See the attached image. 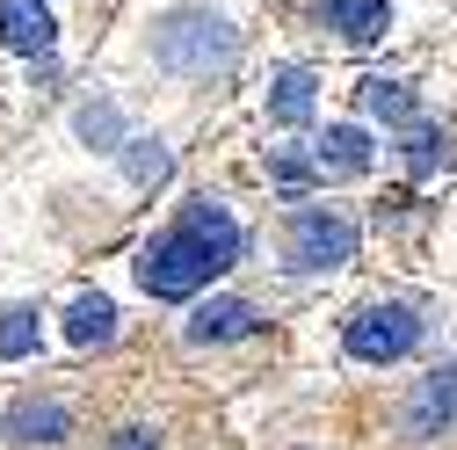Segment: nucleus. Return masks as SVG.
<instances>
[{
  "label": "nucleus",
  "instance_id": "7",
  "mask_svg": "<svg viewBox=\"0 0 457 450\" xmlns=\"http://www.w3.org/2000/svg\"><path fill=\"white\" fill-rule=\"evenodd\" d=\"M312 160H320V182H349V175H370V131L363 124H327L312 138Z\"/></svg>",
  "mask_w": 457,
  "mask_h": 450
},
{
  "label": "nucleus",
  "instance_id": "13",
  "mask_svg": "<svg viewBox=\"0 0 457 450\" xmlns=\"http://www.w3.org/2000/svg\"><path fill=\"white\" fill-rule=\"evenodd\" d=\"M269 117H276V124H305V117H312V73H305V66H283V73H276Z\"/></svg>",
  "mask_w": 457,
  "mask_h": 450
},
{
  "label": "nucleus",
  "instance_id": "11",
  "mask_svg": "<svg viewBox=\"0 0 457 450\" xmlns=\"http://www.w3.org/2000/svg\"><path fill=\"white\" fill-rule=\"evenodd\" d=\"M450 160H457V124H407V175L414 182H428Z\"/></svg>",
  "mask_w": 457,
  "mask_h": 450
},
{
  "label": "nucleus",
  "instance_id": "8",
  "mask_svg": "<svg viewBox=\"0 0 457 450\" xmlns=\"http://www.w3.org/2000/svg\"><path fill=\"white\" fill-rule=\"evenodd\" d=\"M0 37H8L22 59H51V44H59V22H51L44 0H0Z\"/></svg>",
  "mask_w": 457,
  "mask_h": 450
},
{
  "label": "nucleus",
  "instance_id": "17",
  "mask_svg": "<svg viewBox=\"0 0 457 450\" xmlns=\"http://www.w3.org/2000/svg\"><path fill=\"white\" fill-rule=\"evenodd\" d=\"M102 450H167V436H160L153 421H124L117 436H109V443H102Z\"/></svg>",
  "mask_w": 457,
  "mask_h": 450
},
{
  "label": "nucleus",
  "instance_id": "16",
  "mask_svg": "<svg viewBox=\"0 0 457 450\" xmlns=\"http://www.w3.org/2000/svg\"><path fill=\"white\" fill-rule=\"evenodd\" d=\"M80 138H87L95 153H117V146H124V117H117V102H87V109H80Z\"/></svg>",
  "mask_w": 457,
  "mask_h": 450
},
{
  "label": "nucleus",
  "instance_id": "2",
  "mask_svg": "<svg viewBox=\"0 0 457 450\" xmlns=\"http://www.w3.org/2000/svg\"><path fill=\"white\" fill-rule=\"evenodd\" d=\"M436 327H443V305L436 298H363L349 320H341V349H349V363L363 371H392V363H407L436 342Z\"/></svg>",
  "mask_w": 457,
  "mask_h": 450
},
{
  "label": "nucleus",
  "instance_id": "15",
  "mask_svg": "<svg viewBox=\"0 0 457 450\" xmlns=\"http://www.w3.org/2000/svg\"><path fill=\"white\" fill-rule=\"evenodd\" d=\"M117 153H124V175H131L138 189H153V182L167 175V146H160V138H124Z\"/></svg>",
  "mask_w": 457,
  "mask_h": 450
},
{
  "label": "nucleus",
  "instance_id": "14",
  "mask_svg": "<svg viewBox=\"0 0 457 450\" xmlns=\"http://www.w3.org/2000/svg\"><path fill=\"white\" fill-rule=\"evenodd\" d=\"M37 305H8V312H0V363H15V356H29L37 349Z\"/></svg>",
  "mask_w": 457,
  "mask_h": 450
},
{
  "label": "nucleus",
  "instance_id": "3",
  "mask_svg": "<svg viewBox=\"0 0 457 450\" xmlns=\"http://www.w3.org/2000/svg\"><path fill=\"white\" fill-rule=\"evenodd\" d=\"M356 240H363V225L341 211V204H305V196H291V211L276 218V254H283L291 276L349 269V262H356Z\"/></svg>",
  "mask_w": 457,
  "mask_h": 450
},
{
  "label": "nucleus",
  "instance_id": "1",
  "mask_svg": "<svg viewBox=\"0 0 457 450\" xmlns=\"http://www.w3.org/2000/svg\"><path fill=\"white\" fill-rule=\"evenodd\" d=\"M240 254H247V233L233 225V211H225L218 196H189L182 218L167 225L160 240L138 247V291L145 298H196Z\"/></svg>",
  "mask_w": 457,
  "mask_h": 450
},
{
  "label": "nucleus",
  "instance_id": "10",
  "mask_svg": "<svg viewBox=\"0 0 457 450\" xmlns=\"http://www.w3.org/2000/svg\"><path fill=\"white\" fill-rule=\"evenodd\" d=\"M66 342L73 349H102V342H117V305H109L102 291H80L66 305Z\"/></svg>",
  "mask_w": 457,
  "mask_h": 450
},
{
  "label": "nucleus",
  "instance_id": "6",
  "mask_svg": "<svg viewBox=\"0 0 457 450\" xmlns=\"http://www.w3.org/2000/svg\"><path fill=\"white\" fill-rule=\"evenodd\" d=\"M312 15H320V29H334L341 44H378V37L392 29V8H385V0H312Z\"/></svg>",
  "mask_w": 457,
  "mask_h": 450
},
{
  "label": "nucleus",
  "instance_id": "4",
  "mask_svg": "<svg viewBox=\"0 0 457 450\" xmlns=\"http://www.w3.org/2000/svg\"><path fill=\"white\" fill-rule=\"evenodd\" d=\"M240 59V29L225 22L218 8H175L153 22V66L175 80H211Z\"/></svg>",
  "mask_w": 457,
  "mask_h": 450
},
{
  "label": "nucleus",
  "instance_id": "9",
  "mask_svg": "<svg viewBox=\"0 0 457 450\" xmlns=\"http://www.w3.org/2000/svg\"><path fill=\"white\" fill-rule=\"evenodd\" d=\"M8 436L15 443H66L73 436V414H66V400H37V392H29V400L8 407Z\"/></svg>",
  "mask_w": 457,
  "mask_h": 450
},
{
  "label": "nucleus",
  "instance_id": "12",
  "mask_svg": "<svg viewBox=\"0 0 457 450\" xmlns=\"http://www.w3.org/2000/svg\"><path fill=\"white\" fill-rule=\"evenodd\" d=\"M356 102L370 109L378 124H392V131H407V124L421 117V102H414V88H407V80H363V88H356Z\"/></svg>",
  "mask_w": 457,
  "mask_h": 450
},
{
  "label": "nucleus",
  "instance_id": "5",
  "mask_svg": "<svg viewBox=\"0 0 457 450\" xmlns=\"http://www.w3.org/2000/svg\"><path fill=\"white\" fill-rule=\"evenodd\" d=\"M262 327H269V312H262L254 298H204V305H189V320H182V342H189V349H225V342H254Z\"/></svg>",
  "mask_w": 457,
  "mask_h": 450
}]
</instances>
